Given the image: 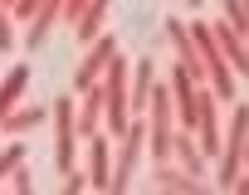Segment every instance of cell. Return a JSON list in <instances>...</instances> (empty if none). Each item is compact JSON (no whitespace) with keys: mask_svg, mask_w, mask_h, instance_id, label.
<instances>
[{"mask_svg":"<svg viewBox=\"0 0 249 195\" xmlns=\"http://www.w3.org/2000/svg\"><path fill=\"white\" fill-rule=\"evenodd\" d=\"M244 137H249V113L234 98V103H230V132L220 127V151H215V161H220L215 185L220 190H239L244 185Z\"/></svg>","mask_w":249,"mask_h":195,"instance_id":"6da1fadb","label":"cell"},{"mask_svg":"<svg viewBox=\"0 0 249 195\" xmlns=\"http://www.w3.org/2000/svg\"><path fill=\"white\" fill-rule=\"evenodd\" d=\"M98 88H103V127H107V137H122V127L132 122V108H127V59L122 54L107 59Z\"/></svg>","mask_w":249,"mask_h":195,"instance_id":"7a4b0ae2","label":"cell"},{"mask_svg":"<svg viewBox=\"0 0 249 195\" xmlns=\"http://www.w3.org/2000/svg\"><path fill=\"white\" fill-rule=\"evenodd\" d=\"M142 151H147V122H142V113H137L127 127H122V137H117V161H112V171H107V190H112V195L132 190V176H137Z\"/></svg>","mask_w":249,"mask_h":195,"instance_id":"3957f363","label":"cell"},{"mask_svg":"<svg viewBox=\"0 0 249 195\" xmlns=\"http://www.w3.org/2000/svg\"><path fill=\"white\" fill-rule=\"evenodd\" d=\"M49 117H54V166H59V176H69L73 171V142H78V132H73V98H54Z\"/></svg>","mask_w":249,"mask_h":195,"instance_id":"277c9868","label":"cell"},{"mask_svg":"<svg viewBox=\"0 0 249 195\" xmlns=\"http://www.w3.org/2000/svg\"><path fill=\"white\" fill-rule=\"evenodd\" d=\"M117 54V34H93L88 39V54H83V64L73 68V93H83V88H93L98 78H103V68H107V59Z\"/></svg>","mask_w":249,"mask_h":195,"instance_id":"5b68a950","label":"cell"},{"mask_svg":"<svg viewBox=\"0 0 249 195\" xmlns=\"http://www.w3.org/2000/svg\"><path fill=\"white\" fill-rule=\"evenodd\" d=\"M210 34H215V44H220V54H225L230 73H234V78H244V73H249V49H244V34H239V30H230L225 20H215V25H210Z\"/></svg>","mask_w":249,"mask_h":195,"instance_id":"8992f818","label":"cell"},{"mask_svg":"<svg viewBox=\"0 0 249 195\" xmlns=\"http://www.w3.org/2000/svg\"><path fill=\"white\" fill-rule=\"evenodd\" d=\"M88 142V185L93 190H107V171H112V142H107V132H93V137H83Z\"/></svg>","mask_w":249,"mask_h":195,"instance_id":"52a82bcc","label":"cell"},{"mask_svg":"<svg viewBox=\"0 0 249 195\" xmlns=\"http://www.w3.org/2000/svg\"><path fill=\"white\" fill-rule=\"evenodd\" d=\"M152 83H157V64H152V54H147V59H137V64L127 68V108H132V117L147 113V93H152Z\"/></svg>","mask_w":249,"mask_h":195,"instance_id":"ba28073f","label":"cell"},{"mask_svg":"<svg viewBox=\"0 0 249 195\" xmlns=\"http://www.w3.org/2000/svg\"><path fill=\"white\" fill-rule=\"evenodd\" d=\"M73 132H78V137H93V132H103V88H98V83L78 93V113H73Z\"/></svg>","mask_w":249,"mask_h":195,"instance_id":"9c48e42d","label":"cell"},{"mask_svg":"<svg viewBox=\"0 0 249 195\" xmlns=\"http://www.w3.org/2000/svg\"><path fill=\"white\" fill-rule=\"evenodd\" d=\"M44 117H49V108H39V103H15L5 117H0V132H5V137H20V132H35Z\"/></svg>","mask_w":249,"mask_h":195,"instance_id":"30bf717a","label":"cell"},{"mask_svg":"<svg viewBox=\"0 0 249 195\" xmlns=\"http://www.w3.org/2000/svg\"><path fill=\"white\" fill-rule=\"evenodd\" d=\"M171 156L181 161L186 176H196V180L205 176V156H200V146L191 142V127H176V132H171Z\"/></svg>","mask_w":249,"mask_h":195,"instance_id":"8fae6325","label":"cell"},{"mask_svg":"<svg viewBox=\"0 0 249 195\" xmlns=\"http://www.w3.org/2000/svg\"><path fill=\"white\" fill-rule=\"evenodd\" d=\"M152 190H171V195H200V190H205V180H196V176H186V171H171L166 161H157Z\"/></svg>","mask_w":249,"mask_h":195,"instance_id":"7c38bea8","label":"cell"},{"mask_svg":"<svg viewBox=\"0 0 249 195\" xmlns=\"http://www.w3.org/2000/svg\"><path fill=\"white\" fill-rule=\"evenodd\" d=\"M107 5H112V0H83V10H78V20H73L78 44H88L93 34H103V15H107Z\"/></svg>","mask_w":249,"mask_h":195,"instance_id":"4fadbf2b","label":"cell"},{"mask_svg":"<svg viewBox=\"0 0 249 195\" xmlns=\"http://www.w3.org/2000/svg\"><path fill=\"white\" fill-rule=\"evenodd\" d=\"M25 88H30V64H15V68L5 73V83H0V117L25 98Z\"/></svg>","mask_w":249,"mask_h":195,"instance_id":"5bb4252c","label":"cell"},{"mask_svg":"<svg viewBox=\"0 0 249 195\" xmlns=\"http://www.w3.org/2000/svg\"><path fill=\"white\" fill-rule=\"evenodd\" d=\"M220 10H225V25L230 30H249V5H244V0H220Z\"/></svg>","mask_w":249,"mask_h":195,"instance_id":"9a60e30c","label":"cell"},{"mask_svg":"<svg viewBox=\"0 0 249 195\" xmlns=\"http://www.w3.org/2000/svg\"><path fill=\"white\" fill-rule=\"evenodd\" d=\"M10 190H15V195H30V190H35V171H30L25 161L10 171Z\"/></svg>","mask_w":249,"mask_h":195,"instance_id":"2e32d148","label":"cell"},{"mask_svg":"<svg viewBox=\"0 0 249 195\" xmlns=\"http://www.w3.org/2000/svg\"><path fill=\"white\" fill-rule=\"evenodd\" d=\"M20 161H25V146H20V142H10L5 151H0V180H5V176H10Z\"/></svg>","mask_w":249,"mask_h":195,"instance_id":"e0dca14e","label":"cell"},{"mask_svg":"<svg viewBox=\"0 0 249 195\" xmlns=\"http://www.w3.org/2000/svg\"><path fill=\"white\" fill-rule=\"evenodd\" d=\"M15 49V20H10V10L0 5V54H10Z\"/></svg>","mask_w":249,"mask_h":195,"instance_id":"ac0fdd59","label":"cell"},{"mask_svg":"<svg viewBox=\"0 0 249 195\" xmlns=\"http://www.w3.org/2000/svg\"><path fill=\"white\" fill-rule=\"evenodd\" d=\"M39 10V0H15L10 5V20H20V25H30V15Z\"/></svg>","mask_w":249,"mask_h":195,"instance_id":"d6986e66","label":"cell"},{"mask_svg":"<svg viewBox=\"0 0 249 195\" xmlns=\"http://www.w3.org/2000/svg\"><path fill=\"white\" fill-rule=\"evenodd\" d=\"M78 190H88V180H83V176H78V166H73V171L64 176V195H78Z\"/></svg>","mask_w":249,"mask_h":195,"instance_id":"ffe728a7","label":"cell"},{"mask_svg":"<svg viewBox=\"0 0 249 195\" xmlns=\"http://www.w3.org/2000/svg\"><path fill=\"white\" fill-rule=\"evenodd\" d=\"M0 5H5V10H10V5H15V0H0Z\"/></svg>","mask_w":249,"mask_h":195,"instance_id":"44dd1931","label":"cell"}]
</instances>
